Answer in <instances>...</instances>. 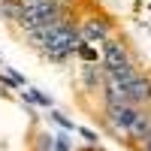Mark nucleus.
Wrapping results in <instances>:
<instances>
[{"mask_svg": "<svg viewBox=\"0 0 151 151\" xmlns=\"http://www.w3.org/2000/svg\"><path fill=\"white\" fill-rule=\"evenodd\" d=\"M30 40L40 45L48 58H55V60L67 58V55H73V52H79V30L70 27L67 15H60V18H55V21L42 24V27L30 30Z\"/></svg>", "mask_w": 151, "mask_h": 151, "instance_id": "f257e3e1", "label": "nucleus"}, {"mask_svg": "<svg viewBox=\"0 0 151 151\" xmlns=\"http://www.w3.org/2000/svg\"><path fill=\"white\" fill-rule=\"evenodd\" d=\"M145 151H151V136H148V139H145Z\"/></svg>", "mask_w": 151, "mask_h": 151, "instance_id": "7ed1b4c3", "label": "nucleus"}, {"mask_svg": "<svg viewBox=\"0 0 151 151\" xmlns=\"http://www.w3.org/2000/svg\"><path fill=\"white\" fill-rule=\"evenodd\" d=\"M109 118L115 124V130H121L130 139H148L151 136V118L142 115L133 103H109Z\"/></svg>", "mask_w": 151, "mask_h": 151, "instance_id": "f03ea898", "label": "nucleus"}]
</instances>
